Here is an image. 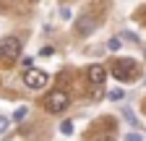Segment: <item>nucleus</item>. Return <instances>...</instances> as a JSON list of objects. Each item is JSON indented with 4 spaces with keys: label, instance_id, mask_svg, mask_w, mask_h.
Segmentation results:
<instances>
[{
    "label": "nucleus",
    "instance_id": "14",
    "mask_svg": "<svg viewBox=\"0 0 146 141\" xmlns=\"http://www.w3.org/2000/svg\"><path fill=\"white\" fill-rule=\"evenodd\" d=\"M8 123H11V120H8V118H0V133H3V131H5V128H8Z\"/></svg>",
    "mask_w": 146,
    "mask_h": 141
},
{
    "label": "nucleus",
    "instance_id": "10",
    "mask_svg": "<svg viewBox=\"0 0 146 141\" xmlns=\"http://www.w3.org/2000/svg\"><path fill=\"white\" fill-rule=\"evenodd\" d=\"M102 94H104V92H102V86H91V92H89V97H91V99H99Z\"/></svg>",
    "mask_w": 146,
    "mask_h": 141
},
{
    "label": "nucleus",
    "instance_id": "6",
    "mask_svg": "<svg viewBox=\"0 0 146 141\" xmlns=\"http://www.w3.org/2000/svg\"><path fill=\"white\" fill-rule=\"evenodd\" d=\"M94 19H91V16H81V19L76 21V34H81V37H89L91 31H94Z\"/></svg>",
    "mask_w": 146,
    "mask_h": 141
},
{
    "label": "nucleus",
    "instance_id": "8",
    "mask_svg": "<svg viewBox=\"0 0 146 141\" xmlns=\"http://www.w3.org/2000/svg\"><path fill=\"white\" fill-rule=\"evenodd\" d=\"M60 133H63V136H70V133H73V123H70V120L60 123Z\"/></svg>",
    "mask_w": 146,
    "mask_h": 141
},
{
    "label": "nucleus",
    "instance_id": "15",
    "mask_svg": "<svg viewBox=\"0 0 146 141\" xmlns=\"http://www.w3.org/2000/svg\"><path fill=\"white\" fill-rule=\"evenodd\" d=\"M125 141H141V136H138V133H128Z\"/></svg>",
    "mask_w": 146,
    "mask_h": 141
},
{
    "label": "nucleus",
    "instance_id": "12",
    "mask_svg": "<svg viewBox=\"0 0 146 141\" xmlns=\"http://www.w3.org/2000/svg\"><path fill=\"white\" fill-rule=\"evenodd\" d=\"M107 97H110V99H123V92H120V89H112Z\"/></svg>",
    "mask_w": 146,
    "mask_h": 141
},
{
    "label": "nucleus",
    "instance_id": "2",
    "mask_svg": "<svg viewBox=\"0 0 146 141\" xmlns=\"http://www.w3.org/2000/svg\"><path fill=\"white\" fill-rule=\"evenodd\" d=\"M110 70H112V76H115L117 81H131V78L138 76V65H136V60H131V58H117Z\"/></svg>",
    "mask_w": 146,
    "mask_h": 141
},
{
    "label": "nucleus",
    "instance_id": "5",
    "mask_svg": "<svg viewBox=\"0 0 146 141\" xmlns=\"http://www.w3.org/2000/svg\"><path fill=\"white\" fill-rule=\"evenodd\" d=\"M86 78H89V84H91V86H102V84H104V78H107V68H104V65H99V63L89 65V68H86Z\"/></svg>",
    "mask_w": 146,
    "mask_h": 141
},
{
    "label": "nucleus",
    "instance_id": "7",
    "mask_svg": "<svg viewBox=\"0 0 146 141\" xmlns=\"http://www.w3.org/2000/svg\"><path fill=\"white\" fill-rule=\"evenodd\" d=\"M29 115V107L26 104H21V107H16V112H13V120H24Z\"/></svg>",
    "mask_w": 146,
    "mask_h": 141
},
{
    "label": "nucleus",
    "instance_id": "1",
    "mask_svg": "<svg viewBox=\"0 0 146 141\" xmlns=\"http://www.w3.org/2000/svg\"><path fill=\"white\" fill-rule=\"evenodd\" d=\"M68 104H70V94L63 92V89H52L47 97H44V110L52 112V115H60L68 110Z\"/></svg>",
    "mask_w": 146,
    "mask_h": 141
},
{
    "label": "nucleus",
    "instance_id": "13",
    "mask_svg": "<svg viewBox=\"0 0 146 141\" xmlns=\"http://www.w3.org/2000/svg\"><path fill=\"white\" fill-rule=\"evenodd\" d=\"M60 16H63V19H68V16H70V8H68V5H60Z\"/></svg>",
    "mask_w": 146,
    "mask_h": 141
},
{
    "label": "nucleus",
    "instance_id": "9",
    "mask_svg": "<svg viewBox=\"0 0 146 141\" xmlns=\"http://www.w3.org/2000/svg\"><path fill=\"white\" fill-rule=\"evenodd\" d=\"M107 47H110V50H112V52H117V50L123 47V42H120L117 37H112V39H110V42H107Z\"/></svg>",
    "mask_w": 146,
    "mask_h": 141
},
{
    "label": "nucleus",
    "instance_id": "4",
    "mask_svg": "<svg viewBox=\"0 0 146 141\" xmlns=\"http://www.w3.org/2000/svg\"><path fill=\"white\" fill-rule=\"evenodd\" d=\"M47 81H50V76L44 73V70H39V68L24 70V86H26V89H31V92L44 89V86H47Z\"/></svg>",
    "mask_w": 146,
    "mask_h": 141
},
{
    "label": "nucleus",
    "instance_id": "11",
    "mask_svg": "<svg viewBox=\"0 0 146 141\" xmlns=\"http://www.w3.org/2000/svg\"><path fill=\"white\" fill-rule=\"evenodd\" d=\"M21 65H24V70H31V68H34V58H29V55L21 58Z\"/></svg>",
    "mask_w": 146,
    "mask_h": 141
},
{
    "label": "nucleus",
    "instance_id": "3",
    "mask_svg": "<svg viewBox=\"0 0 146 141\" xmlns=\"http://www.w3.org/2000/svg\"><path fill=\"white\" fill-rule=\"evenodd\" d=\"M21 58V39L18 37H5V39H0V60H5V63H13Z\"/></svg>",
    "mask_w": 146,
    "mask_h": 141
}]
</instances>
